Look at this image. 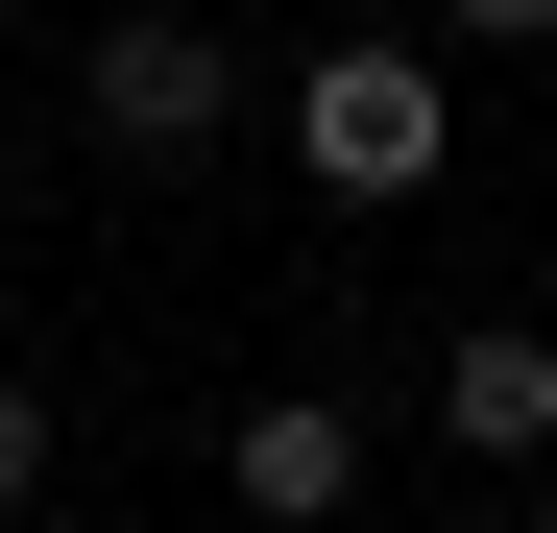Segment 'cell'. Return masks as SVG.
<instances>
[{"instance_id":"obj_1","label":"cell","mask_w":557,"mask_h":533,"mask_svg":"<svg viewBox=\"0 0 557 533\" xmlns=\"http://www.w3.org/2000/svg\"><path fill=\"white\" fill-rule=\"evenodd\" d=\"M436 122H460V98H436V49H315V73H292V170H315L339 219L436 195Z\"/></svg>"},{"instance_id":"obj_2","label":"cell","mask_w":557,"mask_h":533,"mask_svg":"<svg viewBox=\"0 0 557 533\" xmlns=\"http://www.w3.org/2000/svg\"><path fill=\"white\" fill-rule=\"evenodd\" d=\"M73 98H98V146H122V170H195V146L243 122V49L195 25V0H122V25L73 49Z\"/></svg>"},{"instance_id":"obj_3","label":"cell","mask_w":557,"mask_h":533,"mask_svg":"<svg viewBox=\"0 0 557 533\" xmlns=\"http://www.w3.org/2000/svg\"><path fill=\"white\" fill-rule=\"evenodd\" d=\"M436 461H557V339L533 315H460L436 339Z\"/></svg>"},{"instance_id":"obj_4","label":"cell","mask_w":557,"mask_h":533,"mask_svg":"<svg viewBox=\"0 0 557 533\" xmlns=\"http://www.w3.org/2000/svg\"><path fill=\"white\" fill-rule=\"evenodd\" d=\"M219 461H243V533H315V509H363V412H315V388H267V412L219 436Z\"/></svg>"},{"instance_id":"obj_5","label":"cell","mask_w":557,"mask_h":533,"mask_svg":"<svg viewBox=\"0 0 557 533\" xmlns=\"http://www.w3.org/2000/svg\"><path fill=\"white\" fill-rule=\"evenodd\" d=\"M25 509H49V388L0 364V533H25Z\"/></svg>"},{"instance_id":"obj_6","label":"cell","mask_w":557,"mask_h":533,"mask_svg":"<svg viewBox=\"0 0 557 533\" xmlns=\"http://www.w3.org/2000/svg\"><path fill=\"white\" fill-rule=\"evenodd\" d=\"M436 25H460V49H557V0H436Z\"/></svg>"},{"instance_id":"obj_7","label":"cell","mask_w":557,"mask_h":533,"mask_svg":"<svg viewBox=\"0 0 557 533\" xmlns=\"http://www.w3.org/2000/svg\"><path fill=\"white\" fill-rule=\"evenodd\" d=\"M460 533H509V509H460Z\"/></svg>"}]
</instances>
